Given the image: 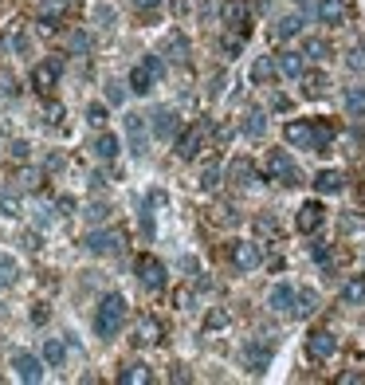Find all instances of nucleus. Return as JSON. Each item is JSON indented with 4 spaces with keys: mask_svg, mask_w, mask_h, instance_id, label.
Wrapping results in <instances>:
<instances>
[{
    "mask_svg": "<svg viewBox=\"0 0 365 385\" xmlns=\"http://www.w3.org/2000/svg\"><path fill=\"white\" fill-rule=\"evenodd\" d=\"M295 4H303V0H295Z\"/></svg>",
    "mask_w": 365,
    "mask_h": 385,
    "instance_id": "nucleus-57",
    "label": "nucleus"
},
{
    "mask_svg": "<svg viewBox=\"0 0 365 385\" xmlns=\"http://www.w3.org/2000/svg\"><path fill=\"white\" fill-rule=\"evenodd\" d=\"M149 126H153V134H158L161 142H177V130H181V122H177V114H173L169 107L153 110V114H149Z\"/></svg>",
    "mask_w": 365,
    "mask_h": 385,
    "instance_id": "nucleus-9",
    "label": "nucleus"
},
{
    "mask_svg": "<svg viewBox=\"0 0 365 385\" xmlns=\"http://www.w3.org/2000/svg\"><path fill=\"white\" fill-rule=\"evenodd\" d=\"M298 28H303L298 16H283V20L275 24V40H291V36H298Z\"/></svg>",
    "mask_w": 365,
    "mask_h": 385,
    "instance_id": "nucleus-37",
    "label": "nucleus"
},
{
    "mask_svg": "<svg viewBox=\"0 0 365 385\" xmlns=\"http://www.w3.org/2000/svg\"><path fill=\"white\" fill-rule=\"evenodd\" d=\"M345 67H350V71H357V75H365V48H361V43L345 51Z\"/></svg>",
    "mask_w": 365,
    "mask_h": 385,
    "instance_id": "nucleus-39",
    "label": "nucleus"
},
{
    "mask_svg": "<svg viewBox=\"0 0 365 385\" xmlns=\"http://www.w3.org/2000/svg\"><path fill=\"white\" fill-rule=\"evenodd\" d=\"M63 358H67V346H63L60 338H48V342H43V362H48V365H63Z\"/></svg>",
    "mask_w": 365,
    "mask_h": 385,
    "instance_id": "nucleus-34",
    "label": "nucleus"
},
{
    "mask_svg": "<svg viewBox=\"0 0 365 385\" xmlns=\"http://www.w3.org/2000/svg\"><path fill=\"white\" fill-rule=\"evenodd\" d=\"M99 20H102V28H110V20H114V12H110L106 4H102V8H99Z\"/></svg>",
    "mask_w": 365,
    "mask_h": 385,
    "instance_id": "nucleus-54",
    "label": "nucleus"
},
{
    "mask_svg": "<svg viewBox=\"0 0 365 385\" xmlns=\"http://www.w3.org/2000/svg\"><path fill=\"white\" fill-rule=\"evenodd\" d=\"M228 177L236 181V185H256L259 173H256V166H252L247 158H236L232 166H228Z\"/></svg>",
    "mask_w": 365,
    "mask_h": 385,
    "instance_id": "nucleus-24",
    "label": "nucleus"
},
{
    "mask_svg": "<svg viewBox=\"0 0 365 385\" xmlns=\"http://www.w3.org/2000/svg\"><path fill=\"white\" fill-rule=\"evenodd\" d=\"M24 248H28V252H40V248H43V240H40V232H24Z\"/></svg>",
    "mask_w": 365,
    "mask_h": 385,
    "instance_id": "nucleus-47",
    "label": "nucleus"
},
{
    "mask_svg": "<svg viewBox=\"0 0 365 385\" xmlns=\"http://www.w3.org/2000/svg\"><path fill=\"white\" fill-rule=\"evenodd\" d=\"M263 264V248L252 244V240H236L232 244V267L236 271H256V267Z\"/></svg>",
    "mask_w": 365,
    "mask_h": 385,
    "instance_id": "nucleus-6",
    "label": "nucleus"
},
{
    "mask_svg": "<svg viewBox=\"0 0 365 385\" xmlns=\"http://www.w3.org/2000/svg\"><path fill=\"white\" fill-rule=\"evenodd\" d=\"M134 271H138L146 291H161V287H165V264H161L158 256H149V252L134 259Z\"/></svg>",
    "mask_w": 365,
    "mask_h": 385,
    "instance_id": "nucleus-4",
    "label": "nucleus"
},
{
    "mask_svg": "<svg viewBox=\"0 0 365 385\" xmlns=\"http://www.w3.org/2000/svg\"><path fill=\"white\" fill-rule=\"evenodd\" d=\"M342 303H345V306H361V303H365V276H350V279H345Z\"/></svg>",
    "mask_w": 365,
    "mask_h": 385,
    "instance_id": "nucleus-27",
    "label": "nucleus"
},
{
    "mask_svg": "<svg viewBox=\"0 0 365 385\" xmlns=\"http://www.w3.org/2000/svg\"><path fill=\"white\" fill-rule=\"evenodd\" d=\"M161 55H165L169 63L185 67L188 55H193V51H188V36H185V32H169V36H165V48H161Z\"/></svg>",
    "mask_w": 365,
    "mask_h": 385,
    "instance_id": "nucleus-13",
    "label": "nucleus"
},
{
    "mask_svg": "<svg viewBox=\"0 0 365 385\" xmlns=\"http://www.w3.org/2000/svg\"><path fill=\"white\" fill-rule=\"evenodd\" d=\"M315 189H318V193H326V197H334V193H342V189H345V173H342V169H322V173L315 177Z\"/></svg>",
    "mask_w": 365,
    "mask_h": 385,
    "instance_id": "nucleus-19",
    "label": "nucleus"
},
{
    "mask_svg": "<svg viewBox=\"0 0 365 385\" xmlns=\"http://www.w3.org/2000/svg\"><path fill=\"white\" fill-rule=\"evenodd\" d=\"M315 16H318L322 24H334V28H338V24L350 20V0H318V4H315Z\"/></svg>",
    "mask_w": 365,
    "mask_h": 385,
    "instance_id": "nucleus-12",
    "label": "nucleus"
},
{
    "mask_svg": "<svg viewBox=\"0 0 365 385\" xmlns=\"http://www.w3.org/2000/svg\"><path fill=\"white\" fill-rule=\"evenodd\" d=\"M244 134L247 138H263L267 134V114L263 110H247L244 114Z\"/></svg>",
    "mask_w": 365,
    "mask_h": 385,
    "instance_id": "nucleus-31",
    "label": "nucleus"
},
{
    "mask_svg": "<svg viewBox=\"0 0 365 385\" xmlns=\"http://www.w3.org/2000/svg\"><path fill=\"white\" fill-rule=\"evenodd\" d=\"M271 107H275V110H287L291 102H287V95H275V99H271Z\"/></svg>",
    "mask_w": 365,
    "mask_h": 385,
    "instance_id": "nucleus-56",
    "label": "nucleus"
},
{
    "mask_svg": "<svg viewBox=\"0 0 365 385\" xmlns=\"http://www.w3.org/2000/svg\"><path fill=\"white\" fill-rule=\"evenodd\" d=\"M295 303H298V291L291 283H275L271 295H267V306H271L275 315H295Z\"/></svg>",
    "mask_w": 365,
    "mask_h": 385,
    "instance_id": "nucleus-10",
    "label": "nucleus"
},
{
    "mask_svg": "<svg viewBox=\"0 0 365 385\" xmlns=\"http://www.w3.org/2000/svg\"><path fill=\"white\" fill-rule=\"evenodd\" d=\"M205 326H208V330H216V326H228V311H212Z\"/></svg>",
    "mask_w": 365,
    "mask_h": 385,
    "instance_id": "nucleus-48",
    "label": "nucleus"
},
{
    "mask_svg": "<svg viewBox=\"0 0 365 385\" xmlns=\"http://www.w3.org/2000/svg\"><path fill=\"white\" fill-rule=\"evenodd\" d=\"M142 63H146V67L153 71V79H161V75H165V55H161V51H149V55H146Z\"/></svg>",
    "mask_w": 365,
    "mask_h": 385,
    "instance_id": "nucleus-42",
    "label": "nucleus"
},
{
    "mask_svg": "<svg viewBox=\"0 0 365 385\" xmlns=\"http://www.w3.org/2000/svg\"><path fill=\"white\" fill-rule=\"evenodd\" d=\"M43 358H36V354H28V350H16V354H12V370H16V377H20V381H40L43 377Z\"/></svg>",
    "mask_w": 365,
    "mask_h": 385,
    "instance_id": "nucleus-7",
    "label": "nucleus"
},
{
    "mask_svg": "<svg viewBox=\"0 0 365 385\" xmlns=\"http://www.w3.org/2000/svg\"><path fill=\"white\" fill-rule=\"evenodd\" d=\"M90 154L99 161H114L118 158V138H114V134H99V138L90 142Z\"/></svg>",
    "mask_w": 365,
    "mask_h": 385,
    "instance_id": "nucleus-26",
    "label": "nucleus"
},
{
    "mask_svg": "<svg viewBox=\"0 0 365 385\" xmlns=\"http://www.w3.org/2000/svg\"><path fill=\"white\" fill-rule=\"evenodd\" d=\"M106 212H110L106 205H90V208H87V217H90V220H99V224L106 220Z\"/></svg>",
    "mask_w": 365,
    "mask_h": 385,
    "instance_id": "nucleus-49",
    "label": "nucleus"
},
{
    "mask_svg": "<svg viewBox=\"0 0 365 385\" xmlns=\"http://www.w3.org/2000/svg\"><path fill=\"white\" fill-rule=\"evenodd\" d=\"M220 20H224L228 28L244 32V24H247V0H224V8H220Z\"/></svg>",
    "mask_w": 365,
    "mask_h": 385,
    "instance_id": "nucleus-18",
    "label": "nucleus"
},
{
    "mask_svg": "<svg viewBox=\"0 0 365 385\" xmlns=\"http://www.w3.org/2000/svg\"><path fill=\"white\" fill-rule=\"evenodd\" d=\"M83 244H87V252H95V256H114V252L126 244V236H122L118 228H90Z\"/></svg>",
    "mask_w": 365,
    "mask_h": 385,
    "instance_id": "nucleus-3",
    "label": "nucleus"
},
{
    "mask_svg": "<svg viewBox=\"0 0 365 385\" xmlns=\"http://www.w3.org/2000/svg\"><path fill=\"white\" fill-rule=\"evenodd\" d=\"M106 99L110 102H122V83H106Z\"/></svg>",
    "mask_w": 365,
    "mask_h": 385,
    "instance_id": "nucleus-50",
    "label": "nucleus"
},
{
    "mask_svg": "<svg viewBox=\"0 0 365 385\" xmlns=\"http://www.w3.org/2000/svg\"><path fill=\"white\" fill-rule=\"evenodd\" d=\"M8 154H12V161H20V166H24V161L32 158V146H28V142H12Z\"/></svg>",
    "mask_w": 365,
    "mask_h": 385,
    "instance_id": "nucleus-44",
    "label": "nucleus"
},
{
    "mask_svg": "<svg viewBox=\"0 0 365 385\" xmlns=\"http://www.w3.org/2000/svg\"><path fill=\"white\" fill-rule=\"evenodd\" d=\"M326 90H330V79H326L322 71H315V75H303V95H306V99H322Z\"/></svg>",
    "mask_w": 365,
    "mask_h": 385,
    "instance_id": "nucleus-30",
    "label": "nucleus"
},
{
    "mask_svg": "<svg viewBox=\"0 0 365 385\" xmlns=\"http://www.w3.org/2000/svg\"><path fill=\"white\" fill-rule=\"evenodd\" d=\"M134 8L149 12V8H161V0H134Z\"/></svg>",
    "mask_w": 365,
    "mask_h": 385,
    "instance_id": "nucleus-51",
    "label": "nucleus"
},
{
    "mask_svg": "<svg viewBox=\"0 0 365 385\" xmlns=\"http://www.w3.org/2000/svg\"><path fill=\"white\" fill-rule=\"evenodd\" d=\"M318 311V295L315 291H298V303H295V318H310Z\"/></svg>",
    "mask_w": 365,
    "mask_h": 385,
    "instance_id": "nucleus-35",
    "label": "nucleus"
},
{
    "mask_svg": "<svg viewBox=\"0 0 365 385\" xmlns=\"http://www.w3.org/2000/svg\"><path fill=\"white\" fill-rule=\"evenodd\" d=\"M16 279H20V267H16V259H12L8 252H0V291H4V287H12Z\"/></svg>",
    "mask_w": 365,
    "mask_h": 385,
    "instance_id": "nucleus-32",
    "label": "nucleus"
},
{
    "mask_svg": "<svg viewBox=\"0 0 365 385\" xmlns=\"http://www.w3.org/2000/svg\"><path fill=\"white\" fill-rule=\"evenodd\" d=\"M216 220L232 228V224H240V212H236V208H216Z\"/></svg>",
    "mask_w": 365,
    "mask_h": 385,
    "instance_id": "nucleus-46",
    "label": "nucleus"
},
{
    "mask_svg": "<svg viewBox=\"0 0 365 385\" xmlns=\"http://www.w3.org/2000/svg\"><path fill=\"white\" fill-rule=\"evenodd\" d=\"M169 381H188V374H185V365H173V374H169Z\"/></svg>",
    "mask_w": 365,
    "mask_h": 385,
    "instance_id": "nucleus-53",
    "label": "nucleus"
},
{
    "mask_svg": "<svg viewBox=\"0 0 365 385\" xmlns=\"http://www.w3.org/2000/svg\"><path fill=\"white\" fill-rule=\"evenodd\" d=\"M20 90H16V75L8 67H0V99H16Z\"/></svg>",
    "mask_w": 365,
    "mask_h": 385,
    "instance_id": "nucleus-38",
    "label": "nucleus"
},
{
    "mask_svg": "<svg viewBox=\"0 0 365 385\" xmlns=\"http://www.w3.org/2000/svg\"><path fill=\"white\" fill-rule=\"evenodd\" d=\"M263 169H267V177L279 181V185H298V181H303V173H298V166L291 161L287 149H271L267 161H263Z\"/></svg>",
    "mask_w": 365,
    "mask_h": 385,
    "instance_id": "nucleus-2",
    "label": "nucleus"
},
{
    "mask_svg": "<svg viewBox=\"0 0 365 385\" xmlns=\"http://www.w3.org/2000/svg\"><path fill=\"white\" fill-rule=\"evenodd\" d=\"M271 354H275L271 342H247L244 346V365L252 370V374H263L267 365H271Z\"/></svg>",
    "mask_w": 365,
    "mask_h": 385,
    "instance_id": "nucleus-11",
    "label": "nucleus"
},
{
    "mask_svg": "<svg viewBox=\"0 0 365 385\" xmlns=\"http://www.w3.org/2000/svg\"><path fill=\"white\" fill-rule=\"evenodd\" d=\"M345 114L357 122L365 119V87H345Z\"/></svg>",
    "mask_w": 365,
    "mask_h": 385,
    "instance_id": "nucleus-28",
    "label": "nucleus"
},
{
    "mask_svg": "<svg viewBox=\"0 0 365 385\" xmlns=\"http://www.w3.org/2000/svg\"><path fill=\"white\" fill-rule=\"evenodd\" d=\"M126 134H130V149H134V158H142V154H146V130H142V114H134V110L126 114Z\"/></svg>",
    "mask_w": 365,
    "mask_h": 385,
    "instance_id": "nucleus-23",
    "label": "nucleus"
},
{
    "mask_svg": "<svg viewBox=\"0 0 365 385\" xmlns=\"http://www.w3.org/2000/svg\"><path fill=\"white\" fill-rule=\"evenodd\" d=\"M71 51H87V36H83V32L75 36V40H71Z\"/></svg>",
    "mask_w": 365,
    "mask_h": 385,
    "instance_id": "nucleus-55",
    "label": "nucleus"
},
{
    "mask_svg": "<svg viewBox=\"0 0 365 385\" xmlns=\"http://www.w3.org/2000/svg\"><path fill=\"white\" fill-rule=\"evenodd\" d=\"M0 217H20V197H16V193H12V189H4L0 185Z\"/></svg>",
    "mask_w": 365,
    "mask_h": 385,
    "instance_id": "nucleus-33",
    "label": "nucleus"
},
{
    "mask_svg": "<svg viewBox=\"0 0 365 385\" xmlns=\"http://www.w3.org/2000/svg\"><path fill=\"white\" fill-rule=\"evenodd\" d=\"M122 326H126V299H122L118 291H110V295H102V303L95 306V335L114 338Z\"/></svg>",
    "mask_w": 365,
    "mask_h": 385,
    "instance_id": "nucleus-1",
    "label": "nucleus"
},
{
    "mask_svg": "<svg viewBox=\"0 0 365 385\" xmlns=\"http://www.w3.org/2000/svg\"><path fill=\"white\" fill-rule=\"evenodd\" d=\"M130 90H134V95H149V90H153V71H149L146 63L130 71Z\"/></svg>",
    "mask_w": 365,
    "mask_h": 385,
    "instance_id": "nucleus-29",
    "label": "nucleus"
},
{
    "mask_svg": "<svg viewBox=\"0 0 365 385\" xmlns=\"http://www.w3.org/2000/svg\"><path fill=\"white\" fill-rule=\"evenodd\" d=\"M283 138L295 149H310V154H315V122H287Z\"/></svg>",
    "mask_w": 365,
    "mask_h": 385,
    "instance_id": "nucleus-15",
    "label": "nucleus"
},
{
    "mask_svg": "<svg viewBox=\"0 0 365 385\" xmlns=\"http://www.w3.org/2000/svg\"><path fill=\"white\" fill-rule=\"evenodd\" d=\"M322 220H326V208L318 205V201H306V205L298 208V217H295V228L310 236V232H318V228H322Z\"/></svg>",
    "mask_w": 365,
    "mask_h": 385,
    "instance_id": "nucleus-14",
    "label": "nucleus"
},
{
    "mask_svg": "<svg viewBox=\"0 0 365 385\" xmlns=\"http://www.w3.org/2000/svg\"><path fill=\"white\" fill-rule=\"evenodd\" d=\"M87 122L95 130H102V126H106V107H102V102H90V107H87Z\"/></svg>",
    "mask_w": 365,
    "mask_h": 385,
    "instance_id": "nucleus-41",
    "label": "nucleus"
},
{
    "mask_svg": "<svg viewBox=\"0 0 365 385\" xmlns=\"http://www.w3.org/2000/svg\"><path fill=\"white\" fill-rule=\"evenodd\" d=\"M161 335H165V326H161L158 318H142L138 330H134V342H138V346H158Z\"/></svg>",
    "mask_w": 365,
    "mask_h": 385,
    "instance_id": "nucleus-20",
    "label": "nucleus"
},
{
    "mask_svg": "<svg viewBox=\"0 0 365 385\" xmlns=\"http://www.w3.org/2000/svg\"><path fill=\"white\" fill-rule=\"evenodd\" d=\"M200 146H205V126H193L188 134H177V158L193 161L200 154Z\"/></svg>",
    "mask_w": 365,
    "mask_h": 385,
    "instance_id": "nucleus-17",
    "label": "nucleus"
},
{
    "mask_svg": "<svg viewBox=\"0 0 365 385\" xmlns=\"http://www.w3.org/2000/svg\"><path fill=\"white\" fill-rule=\"evenodd\" d=\"M63 12H67V0H48V4L40 8L36 24H40L43 36H55V28H60V20H63Z\"/></svg>",
    "mask_w": 365,
    "mask_h": 385,
    "instance_id": "nucleus-16",
    "label": "nucleus"
},
{
    "mask_svg": "<svg viewBox=\"0 0 365 385\" xmlns=\"http://www.w3.org/2000/svg\"><path fill=\"white\" fill-rule=\"evenodd\" d=\"M43 119H48V126H67V110H63L60 102H48V107H43Z\"/></svg>",
    "mask_w": 365,
    "mask_h": 385,
    "instance_id": "nucleus-40",
    "label": "nucleus"
},
{
    "mask_svg": "<svg viewBox=\"0 0 365 385\" xmlns=\"http://www.w3.org/2000/svg\"><path fill=\"white\" fill-rule=\"evenodd\" d=\"M303 55H306V60H315V63H322V60H330V43H326V40H306Z\"/></svg>",
    "mask_w": 365,
    "mask_h": 385,
    "instance_id": "nucleus-36",
    "label": "nucleus"
},
{
    "mask_svg": "<svg viewBox=\"0 0 365 385\" xmlns=\"http://www.w3.org/2000/svg\"><path fill=\"white\" fill-rule=\"evenodd\" d=\"M118 381L122 385H149V381H153V370H149L146 362H130V365H122Z\"/></svg>",
    "mask_w": 365,
    "mask_h": 385,
    "instance_id": "nucleus-22",
    "label": "nucleus"
},
{
    "mask_svg": "<svg viewBox=\"0 0 365 385\" xmlns=\"http://www.w3.org/2000/svg\"><path fill=\"white\" fill-rule=\"evenodd\" d=\"M220 177H224V169H220V166H205V177H200V185H205V189H216Z\"/></svg>",
    "mask_w": 365,
    "mask_h": 385,
    "instance_id": "nucleus-43",
    "label": "nucleus"
},
{
    "mask_svg": "<svg viewBox=\"0 0 365 385\" xmlns=\"http://www.w3.org/2000/svg\"><path fill=\"white\" fill-rule=\"evenodd\" d=\"M32 323H48V306H36V311H32Z\"/></svg>",
    "mask_w": 365,
    "mask_h": 385,
    "instance_id": "nucleus-52",
    "label": "nucleus"
},
{
    "mask_svg": "<svg viewBox=\"0 0 365 385\" xmlns=\"http://www.w3.org/2000/svg\"><path fill=\"white\" fill-rule=\"evenodd\" d=\"M310 256H315L322 267H330V248H326L322 240H315V244H310Z\"/></svg>",
    "mask_w": 365,
    "mask_h": 385,
    "instance_id": "nucleus-45",
    "label": "nucleus"
},
{
    "mask_svg": "<svg viewBox=\"0 0 365 385\" xmlns=\"http://www.w3.org/2000/svg\"><path fill=\"white\" fill-rule=\"evenodd\" d=\"M275 63H279V75H287V79H303L306 55H303V51H283Z\"/></svg>",
    "mask_w": 365,
    "mask_h": 385,
    "instance_id": "nucleus-21",
    "label": "nucleus"
},
{
    "mask_svg": "<svg viewBox=\"0 0 365 385\" xmlns=\"http://www.w3.org/2000/svg\"><path fill=\"white\" fill-rule=\"evenodd\" d=\"M275 75H279V63L271 60V55H259V60L252 63V83H259V87H267Z\"/></svg>",
    "mask_w": 365,
    "mask_h": 385,
    "instance_id": "nucleus-25",
    "label": "nucleus"
},
{
    "mask_svg": "<svg viewBox=\"0 0 365 385\" xmlns=\"http://www.w3.org/2000/svg\"><path fill=\"white\" fill-rule=\"evenodd\" d=\"M334 350H338V338L330 335V330H310V335H306V354L315 358V362L334 358Z\"/></svg>",
    "mask_w": 365,
    "mask_h": 385,
    "instance_id": "nucleus-8",
    "label": "nucleus"
},
{
    "mask_svg": "<svg viewBox=\"0 0 365 385\" xmlns=\"http://www.w3.org/2000/svg\"><path fill=\"white\" fill-rule=\"evenodd\" d=\"M60 71H63V60H40L32 67V87L40 90V95H51L55 83H60Z\"/></svg>",
    "mask_w": 365,
    "mask_h": 385,
    "instance_id": "nucleus-5",
    "label": "nucleus"
}]
</instances>
